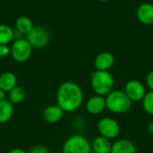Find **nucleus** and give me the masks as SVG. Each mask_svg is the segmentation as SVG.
I'll return each instance as SVG.
<instances>
[{
  "instance_id": "1a4fd4ad",
  "label": "nucleus",
  "mask_w": 153,
  "mask_h": 153,
  "mask_svg": "<svg viewBox=\"0 0 153 153\" xmlns=\"http://www.w3.org/2000/svg\"><path fill=\"white\" fill-rule=\"evenodd\" d=\"M86 111L93 116L100 115L107 109L105 97L100 95H92L85 102Z\"/></svg>"
},
{
  "instance_id": "9b49d317",
  "label": "nucleus",
  "mask_w": 153,
  "mask_h": 153,
  "mask_svg": "<svg viewBox=\"0 0 153 153\" xmlns=\"http://www.w3.org/2000/svg\"><path fill=\"white\" fill-rule=\"evenodd\" d=\"M64 110L57 105H49L42 112V117L45 122L50 125L56 124L62 120L64 117Z\"/></svg>"
},
{
  "instance_id": "423d86ee",
  "label": "nucleus",
  "mask_w": 153,
  "mask_h": 153,
  "mask_svg": "<svg viewBox=\"0 0 153 153\" xmlns=\"http://www.w3.org/2000/svg\"><path fill=\"white\" fill-rule=\"evenodd\" d=\"M26 39L32 48H43L50 41V33L48 29L42 25H36L26 35Z\"/></svg>"
},
{
  "instance_id": "5701e85b",
  "label": "nucleus",
  "mask_w": 153,
  "mask_h": 153,
  "mask_svg": "<svg viewBox=\"0 0 153 153\" xmlns=\"http://www.w3.org/2000/svg\"><path fill=\"white\" fill-rule=\"evenodd\" d=\"M146 85L150 91H153V70L149 72L146 76Z\"/></svg>"
},
{
  "instance_id": "6e6552de",
  "label": "nucleus",
  "mask_w": 153,
  "mask_h": 153,
  "mask_svg": "<svg viewBox=\"0 0 153 153\" xmlns=\"http://www.w3.org/2000/svg\"><path fill=\"white\" fill-rule=\"evenodd\" d=\"M124 91L132 102L142 101L147 93L145 85L142 82L135 79H132L126 83Z\"/></svg>"
},
{
  "instance_id": "6ab92c4d",
  "label": "nucleus",
  "mask_w": 153,
  "mask_h": 153,
  "mask_svg": "<svg viewBox=\"0 0 153 153\" xmlns=\"http://www.w3.org/2000/svg\"><path fill=\"white\" fill-rule=\"evenodd\" d=\"M14 32L11 26L0 24V45H8L13 39Z\"/></svg>"
},
{
  "instance_id": "aec40b11",
  "label": "nucleus",
  "mask_w": 153,
  "mask_h": 153,
  "mask_svg": "<svg viewBox=\"0 0 153 153\" xmlns=\"http://www.w3.org/2000/svg\"><path fill=\"white\" fill-rule=\"evenodd\" d=\"M142 106L145 113L153 116V91H149L142 100Z\"/></svg>"
},
{
  "instance_id": "dca6fc26",
  "label": "nucleus",
  "mask_w": 153,
  "mask_h": 153,
  "mask_svg": "<svg viewBox=\"0 0 153 153\" xmlns=\"http://www.w3.org/2000/svg\"><path fill=\"white\" fill-rule=\"evenodd\" d=\"M13 116V105L8 100L0 101V125L9 122Z\"/></svg>"
},
{
  "instance_id": "4468645a",
  "label": "nucleus",
  "mask_w": 153,
  "mask_h": 153,
  "mask_svg": "<svg viewBox=\"0 0 153 153\" xmlns=\"http://www.w3.org/2000/svg\"><path fill=\"white\" fill-rule=\"evenodd\" d=\"M112 142L101 135H99L91 142V150L93 153H110L112 149Z\"/></svg>"
},
{
  "instance_id": "9d476101",
  "label": "nucleus",
  "mask_w": 153,
  "mask_h": 153,
  "mask_svg": "<svg viewBox=\"0 0 153 153\" xmlns=\"http://www.w3.org/2000/svg\"><path fill=\"white\" fill-rule=\"evenodd\" d=\"M115 65V56L108 51L98 54L94 59V67L99 71H109Z\"/></svg>"
},
{
  "instance_id": "f3484780",
  "label": "nucleus",
  "mask_w": 153,
  "mask_h": 153,
  "mask_svg": "<svg viewBox=\"0 0 153 153\" xmlns=\"http://www.w3.org/2000/svg\"><path fill=\"white\" fill-rule=\"evenodd\" d=\"M33 27H34L33 22L28 16H25V15L20 16L15 21V28L22 34L27 35L32 30Z\"/></svg>"
},
{
  "instance_id": "4be33fe9",
  "label": "nucleus",
  "mask_w": 153,
  "mask_h": 153,
  "mask_svg": "<svg viewBox=\"0 0 153 153\" xmlns=\"http://www.w3.org/2000/svg\"><path fill=\"white\" fill-rule=\"evenodd\" d=\"M11 56V48L8 45H0V57H7Z\"/></svg>"
},
{
  "instance_id": "cd10ccee",
  "label": "nucleus",
  "mask_w": 153,
  "mask_h": 153,
  "mask_svg": "<svg viewBox=\"0 0 153 153\" xmlns=\"http://www.w3.org/2000/svg\"><path fill=\"white\" fill-rule=\"evenodd\" d=\"M52 153H63L62 152H52Z\"/></svg>"
},
{
  "instance_id": "a211bd4d",
  "label": "nucleus",
  "mask_w": 153,
  "mask_h": 153,
  "mask_svg": "<svg viewBox=\"0 0 153 153\" xmlns=\"http://www.w3.org/2000/svg\"><path fill=\"white\" fill-rule=\"evenodd\" d=\"M26 95L27 93L25 89L17 85L15 88L8 92V100L13 105L20 104L26 99Z\"/></svg>"
},
{
  "instance_id": "bb28decb",
  "label": "nucleus",
  "mask_w": 153,
  "mask_h": 153,
  "mask_svg": "<svg viewBox=\"0 0 153 153\" xmlns=\"http://www.w3.org/2000/svg\"><path fill=\"white\" fill-rule=\"evenodd\" d=\"M96 1H99V2H108L110 0H96Z\"/></svg>"
},
{
  "instance_id": "39448f33",
  "label": "nucleus",
  "mask_w": 153,
  "mask_h": 153,
  "mask_svg": "<svg viewBox=\"0 0 153 153\" xmlns=\"http://www.w3.org/2000/svg\"><path fill=\"white\" fill-rule=\"evenodd\" d=\"M97 130L100 135L109 140H114L119 136L121 133V126L116 119L105 117L99 120L97 124Z\"/></svg>"
},
{
  "instance_id": "20e7f679",
  "label": "nucleus",
  "mask_w": 153,
  "mask_h": 153,
  "mask_svg": "<svg viewBox=\"0 0 153 153\" xmlns=\"http://www.w3.org/2000/svg\"><path fill=\"white\" fill-rule=\"evenodd\" d=\"M63 153H91V143L80 134L71 135L63 144Z\"/></svg>"
},
{
  "instance_id": "f257e3e1",
  "label": "nucleus",
  "mask_w": 153,
  "mask_h": 153,
  "mask_svg": "<svg viewBox=\"0 0 153 153\" xmlns=\"http://www.w3.org/2000/svg\"><path fill=\"white\" fill-rule=\"evenodd\" d=\"M56 104L65 113H73L78 110L84 101V94L82 87L75 82L66 81L61 83L56 91Z\"/></svg>"
},
{
  "instance_id": "b1692460",
  "label": "nucleus",
  "mask_w": 153,
  "mask_h": 153,
  "mask_svg": "<svg viewBox=\"0 0 153 153\" xmlns=\"http://www.w3.org/2000/svg\"><path fill=\"white\" fill-rule=\"evenodd\" d=\"M8 153H28L27 152H25L23 149H21V148H13Z\"/></svg>"
},
{
  "instance_id": "f8f14e48",
  "label": "nucleus",
  "mask_w": 153,
  "mask_h": 153,
  "mask_svg": "<svg viewBox=\"0 0 153 153\" xmlns=\"http://www.w3.org/2000/svg\"><path fill=\"white\" fill-rule=\"evenodd\" d=\"M136 17L144 25L153 24V4L149 2L141 4L136 10Z\"/></svg>"
},
{
  "instance_id": "0eeeda50",
  "label": "nucleus",
  "mask_w": 153,
  "mask_h": 153,
  "mask_svg": "<svg viewBox=\"0 0 153 153\" xmlns=\"http://www.w3.org/2000/svg\"><path fill=\"white\" fill-rule=\"evenodd\" d=\"M32 48L26 39H17L11 47V56L18 63H24L30 59Z\"/></svg>"
},
{
  "instance_id": "ddd939ff",
  "label": "nucleus",
  "mask_w": 153,
  "mask_h": 153,
  "mask_svg": "<svg viewBox=\"0 0 153 153\" xmlns=\"http://www.w3.org/2000/svg\"><path fill=\"white\" fill-rule=\"evenodd\" d=\"M110 153H137V149L134 143L129 139L120 138L112 143Z\"/></svg>"
},
{
  "instance_id": "412c9836",
  "label": "nucleus",
  "mask_w": 153,
  "mask_h": 153,
  "mask_svg": "<svg viewBox=\"0 0 153 153\" xmlns=\"http://www.w3.org/2000/svg\"><path fill=\"white\" fill-rule=\"evenodd\" d=\"M28 153H50L48 149L44 145H37L32 147Z\"/></svg>"
},
{
  "instance_id": "7ed1b4c3",
  "label": "nucleus",
  "mask_w": 153,
  "mask_h": 153,
  "mask_svg": "<svg viewBox=\"0 0 153 153\" xmlns=\"http://www.w3.org/2000/svg\"><path fill=\"white\" fill-rule=\"evenodd\" d=\"M105 100L107 109L117 115L127 113L133 105L132 100L127 97L125 91L121 90H113L105 97Z\"/></svg>"
},
{
  "instance_id": "393cba45",
  "label": "nucleus",
  "mask_w": 153,
  "mask_h": 153,
  "mask_svg": "<svg viewBox=\"0 0 153 153\" xmlns=\"http://www.w3.org/2000/svg\"><path fill=\"white\" fill-rule=\"evenodd\" d=\"M6 93H7L6 91L0 89V101H3V100H6Z\"/></svg>"
},
{
  "instance_id": "2eb2a0df",
  "label": "nucleus",
  "mask_w": 153,
  "mask_h": 153,
  "mask_svg": "<svg viewBox=\"0 0 153 153\" xmlns=\"http://www.w3.org/2000/svg\"><path fill=\"white\" fill-rule=\"evenodd\" d=\"M17 77L12 72H4L0 74V89L9 92L17 86Z\"/></svg>"
},
{
  "instance_id": "a878e982",
  "label": "nucleus",
  "mask_w": 153,
  "mask_h": 153,
  "mask_svg": "<svg viewBox=\"0 0 153 153\" xmlns=\"http://www.w3.org/2000/svg\"><path fill=\"white\" fill-rule=\"evenodd\" d=\"M147 130H148V133H149L152 136H153V121L149 123V125H148V126H147Z\"/></svg>"
},
{
  "instance_id": "f03ea898",
  "label": "nucleus",
  "mask_w": 153,
  "mask_h": 153,
  "mask_svg": "<svg viewBox=\"0 0 153 153\" xmlns=\"http://www.w3.org/2000/svg\"><path fill=\"white\" fill-rule=\"evenodd\" d=\"M115 79L109 71H94L91 75V87L95 94L106 97L114 90Z\"/></svg>"
}]
</instances>
